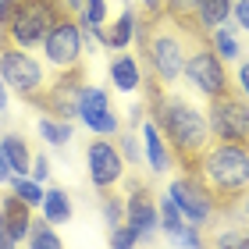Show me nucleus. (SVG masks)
I'll list each match as a JSON object with an SVG mask.
<instances>
[{
  "mask_svg": "<svg viewBox=\"0 0 249 249\" xmlns=\"http://www.w3.org/2000/svg\"><path fill=\"white\" fill-rule=\"evenodd\" d=\"M142 86H146V100H150L153 121L160 124V132H164L167 146H171L175 160L182 164L185 171H199V157H203V150H207L210 139H213L207 118H203L189 100L164 93L167 86L150 71V68H146V75H142Z\"/></svg>",
  "mask_w": 249,
  "mask_h": 249,
  "instance_id": "f257e3e1",
  "label": "nucleus"
},
{
  "mask_svg": "<svg viewBox=\"0 0 249 249\" xmlns=\"http://www.w3.org/2000/svg\"><path fill=\"white\" fill-rule=\"evenodd\" d=\"M199 175L213 196V217H231L249 189V146L213 139L199 157Z\"/></svg>",
  "mask_w": 249,
  "mask_h": 249,
  "instance_id": "f03ea898",
  "label": "nucleus"
},
{
  "mask_svg": "<svg viewBox=\"0 0 249 249\" xmlns=\"http://www.w3.org/2000/svg\"><path fill=\"white\" fill-rule=\"evenodd\" d=\"M135 43L142 50L146 68L160 78L164 86H175L178 78L185 75V57H189V39L185 32L175 25L171 18H150L139 15V25H135Z\"/></svg>",
  "mask_w": 249,
  "mask_h": 249,
  "instance_id": "7ed1b4c3",
  "label": "nucleus"
},
{
  "mask_svg": "<svg viewBox=\"0 0 249 249\" xmlns=\"http://www.w3.org/2000/svg\"><path fill=\"white\" fill-rule=\"evenodd\" d=\"M64 15V4L61 0H18L15 15L4 29H0V39L15 43V47H43V39H47L50 25Z\"/></svg>",
  "mask_w": 249,
  "mask_h": 249,
  "instance_id": "20e7f679",
  "label": "nucleus"
},
{
  "mask_svg": "<svg viewBox=\"0 0 249 249\" xmlns=\"http://www.w3.org/2000/svg\"><path fill=\"white\" fill-rule=\"evenodd\" d=\"M0 75H4V82L11 93H18L25 104L36 107L43 89H47V68H43L25 47H15V43L0 39Z\"/></svg>",
  "mask_w": 249,
  "mask_h": 249,
  "instance_id": "39448f33",
  "label": "nucleus"
},
{
  "mask_svg": "<svg viewBox=\"0 0 249 249\" xmlns=\"http://www.w3.org/2000/svg\"><path fill=\"white\" fill-rule=\"evenodd\" d=\"M185 78L199 89L207 100L213 96H224V93H235L228 71H224V61L221 53L210 47V39H196L189 43V57H185Z\"/></svg>",
  "mask_w": 249,
  "mask_h": 249,
  "instance_id": "423d86ee",
  "label": "nucleus"
},
{
  "mask_svg": "<svg viewBox=\"0 0 249 249\" xmlns=\"http://www.w3.org/2000/svg\"><path fill=\"white\" fill-rule=\"evenodd\" d=\"M43 61L50 68H57V71L82 64V21H78V15L64 11L50 25L47 39H43Z\"/></svg>",
  "mask_w": 249,
  "mask_h": 249,
  "instance_id": "0eeeda50",
  "label": "nucleus"
},
{
  "mask_svg": "<svg viewBox=\"0 0 249 249\" xmlns=\"http://www.w3.org/2000/svg\"><path fill=\"white\" fill-rule=\"evenodd\" d=\"M207 124L217 142H246L249 146V104L239 100V93L213 96Z\"/></svg>",
  "mask_w": 249,
  "mask_h": 249,
  "instance_id": "6e6552de",
  "label": "nucleus"
},
{
  "mask_svg": "<svg viewBox=\"0 0 249 249\" xmlns=\"http://www.w3.org/2000/svg\"><path fill=\"white\" fill-rule=\"evenodd\" d=\"M167 196L178 203V210H182V217L189 224L203 228L207 221H213V196H210V189H207L199 171H182V178L171 182Z\"/></svg>",
  "mask_w": 249,
  "mask_h": 249,
  "instance_id": "1a4fd4ad",
  "label": "nucleus"
},
{
  "mask_svg": "<svg viewBox=\"0 0 249 249\" xmlns=\"http://www.w3.org/2000/svg\"><path fill=\"white\" fill-rule=\"evenodd\" d=\"M86 86V64H75V68H64V71L53 78V82H47V89H43L39 96V110H47V114L53 118H78V93H82Z\"/></svg>",
  "mask_w": 249,
  "mask_h": 249,
  "instance_id": "9d476101",
  "label": "nucleus"
},
{
  "mask_svg": "<svg viewBox=\"0 0 249 249\" xmlns=\"http://www.w3.org/2000/svg\"><path fill=\"white\" fill-rule=\"evenodd\" d=\"M124 224L139 231V242H146L160 224V207H157L150 185L142 178H128V196H124Z\"/></svg>",
  "mask_w": 249,
  "mask_h": 249,
  "instance_id": "9b49d317",
  "label": "nucleus"
},
{
  "mask_svg": "<svg viewBox=\"0 0 249 249\" xmlns=\"http://www.w3.org/2000/svg\"><path fill=\"white\" fill-rule=\"evenodd\" d=\"M86 160H89V178H93V185L104 192V189H114L124 175V157L114 142L107 139H93L86 146Z\"/></svg>",
  "mask_w": 249,
  "mask_h": 249,
  "instance_id": "f8f14e48",
  "label": "nucleus"
},
{
  "mask_svg": "<svg viewBox=\"0 0 249 249\" xmlns=\"http://www.w3.org/2000/svg\"><path fill=\"white\" fill-rule=\"evenodd\" d=\"M4 221H7V235H11V242H25L29 239V228H32V207L21 196H15V192H7L4 196Z\"/></svg>",
  "mask_w": 249,
  "mask_h": 249,
  "instance_id": "ddd939ff",
  "label": "nucleus"
},
{
  "mask_svg": "<svg viewBox=\"0 0 249 249\" xmlns=\"http://www.w3.org/2000/svg\"><path fill=\"white\" fill-rule=\"evenodd\" d=\"M142 146H146V160H150L153 171H167V167H171L175 153H171V146H167L160 124H157L153 118L142 121Z\"/></svg>",
  "mask_w": 249,
  "mask_h": 249,
  "instance_id": "4468645a",
  "label": "nucleus"
},
{
  "mask_svg": "<svg viewBox=\"0 0 249 249\" xmlns=\"http://www.w3.org/2000/svg\"><path fill=\"white\" fill-rule=\"evenodd\" d=\"M110 82H114L121 93H132V89L142 86V71H139V61L128 57V53H118L110 61Z\"/></svg>",
  "mask_w": 249,
  "mask_h": 249,
  "instance_id": "2eb2a0df",
  "label": "nucleus"
},
{
  "mask_svg": "<svg viewBox=\"0 0 249 249\" xmlns=\"http://www.w3.org/2000/svg\"><path fill=\"white\" fill-rule=\"evenodd\" d=\"M0 146H4V157H7L11 171H15V175H32V150H29V142L21 139V135L7 132Z\"/></svg>",
  "mask_w": 249,
  "mask_h": 249,
  "instance_id": "dca6fc26",
  "label": "nucleus"
},
{
  "mask_svg": "<svg viewBox=\"0 0 249 249\" xmlns=\"http://www.w3.org/2000/svg\"><path fill=\"white\" fill-rule=\"evenodd\" d=\"M135 25H139V15H135V11H121L118 21H114V29L107 32V47L110 50H124L135 39Z\"/></svg>",
  "mask_w": 249,
  "mask_h": 249,
  "instance_id": "f3484780",
  "label": "nucleus"
},
{
  "mask_svg": "<svg viewBox=\"0 0 249 249\" xmlns=\"http://www.w3.org/2000/svg\"><path fill=\"white\" fill-rule=\"evenodd\" d=\"M228 15H231V0H199V7H196V18H199V25L207 32L224 25Z\"/></svg>",
  "mask_w": 249,
  "mask_h": 249,
  "instance_id": "a211bd4d",
  "label": "nucleus"
},
{
  "mask_svg": "<svg viewBox=\"0 0 249 249\" xmlns=\"http://www.w3.org/2000/svg\"><path fill=\"white\" fill-rule=\"evenodd\" d=\"M43 217L50 224H64L71 217V203H68V192L64 189H47L43 192Z\"/></svg>",
  "mask_w": 249,
  "mask_h": 249,
  "instance_id": "6ab92c4d",
  "label": "nucleus"
},
{
  "mask_svg": "<svg viewBox=\"0 0 249 249\" xmlns=\"http://www.w3.org/2000/svg\"><path fill=\"white\" fill-rule=\"evenodd\" d=\"M104 110H110V96L96 86H82V93H78V118L86 121L93 114H104Z\"/></svg>",
  "mask_w": 249,
  "mask_h": 249,
  "instance_id": "aec40b11",
  "label": "nucleus"
},
{
  "mask_svg": "<svg viewBox=\"0 0 249 249\" xmlns=\"http://www.w3.org/2000/svg\"><path fill=\"white\" fill-rule=\"evenodd\" d=\"M39 135L50 146H68V142H71V121H68V118H53V114H43L39 118Z\"/></svg>",
  "mask_w": 249,
  "mask_h": 249,
  "instance_id": "412c9836",
  "label": "nucleus"
},
{
  "mask_svg": "<svg viewBox=\"0 0 249 249\" xmlns=\"http://www.w3.org/2000/svg\"><path fill=\"white\" fill-rule=\"evenodd\" d=\"M157 207H160V228H164L167 235H175V239H178V235L185 231V224H189V221L182 217V210H178V203H175L171 196H164Z\"/></svg>",
  "mask_w": 249,
  "mask_h": 249,
  "instance_id": "4be33fe9",
  "label": "nucleus"
},
{
  "mask_svg": "<svg viewBox=\"0 0 249 249\" xmlns=\"http://www.w3.org/2000/svg\"><path fill=\"white\" fill-rule=\"evenodd\" d=\"M210 47L221 53V61H239V53H242L239 50V39H235L231 29H224V25H217L210 32Z\"/></svg>",
  "mask_w": 249,
  "mask_h": 249,
  "instance_id": "5701e85b",
  "label": "nucleus"
},
{
  "mask_svg": "<svg viewBox=\"0 0 249 249\" xmlns=\"http://www.w3.org/2000/svg\"><path fill=\"white\" fill-rule=\"evenodd\" d=\"M11 192L21 196L29 207H43V189L36 178H25V175H11Z\"/></svg>",
  "mask_w": 249,
  "mask_h": 249,
  "instance_id": "b1692460",
  "label": "nucleus"
},
{
  "mask_svg": "<svg viewBox=\"0 0 249 249\" xmlns=\"http://www.w3.org/2000/svg\"><path fill=\"white\" fill-rule=\"evenodd\" d=\"M25 242H29V246H36V249H39V246L57 249V246H61V235L50 228V221H47V217H43V221H32V228H29V239H25Z\"/></svg>",
  "mask_w": 249,
  "mask_h": 249,
  "instance_id": "393cba45",
  "label": "nucleus"
},
{
  "mask_svg": "<svg viewBox=\"0 0 249 249\" xmlns=\"http://www.w3.org/2000/svg\"><path fill=\"white\" fill-rule=\"evenodd\" d=\"M104 217L110 228L124 224V196H118L114 189H104Z\"/></svg>",
  "mask_w": 249,
  "mask_h": 249,
  "instance_id": "a878e982",
  "label": "nucleus"
},
{
  "mask_svg": "<svg viewBox=\"0 0 249 249\" xmlns=\"http://www.w3.org/2000/svg\"><path fill=\"white\" fill-rule=\"evenodd\" d=\"M86 128H89V132H96V135H118V132H121V121H118L114 110H104V114L86 118Z\"/></svg>",
  "mask_w": 249,
  "mask_h": 249,
  "instance_id": "bb28decb",
  "label": "nucleus"
},
{
  "mask_svg": "<svg viewBox=\"0 0 249 249\" xmlns=\"http://www.w3.org/2000/svg\"><path fill=\"white\" fill-rule=\"evenodd\" d=\"M78 21H82V29L104 25V21H107V0H86L82 11H78Z\"/></svg>",
  "mask_w": 249,
  "mask_h": 249,
  "instance_id": "cd10ccee",
  "label": "nucleus"
},
{
  "mask_svg": "<svg viewBox=\"0 0 249 249\" xmlns=\"http://www.w3.org/2000/svg\"><path fill=\"white\" fill-rule=\"evenodd\" d=\"M110 242H114V246H135V242H139V231H135L132 224H118V228L110 231Z\"/></svg>",
  "mask_w": 249,
  "mask_h": 249,
  "instance_id": "c85d7f7f",
  "label": "nucleus"
},
{
  "mask_svg": "<svg viewBox=\"0 0 249 249\" xmlns=\"http://www.w3.org/2000/svg\"><path fill=\"white\" fill-rule=\"evenodd\" d=\"M121 153H124V160H128V164H139V160H142L139 142H135V135H132V132H124V135H121Z\"/></svg>",
  "mask_w": 249,
  "mask_h": 249,
  "instance_id": "c756f323",
  "label": "nucleus"
},
{
  "mask_svg": "<svg viewBox=\"0 0 249 249\" xmlns=\"http://www.w3.org/2000/svg\"><path fill=\"white\" fill-rule=\"evenodd\" d=\"M231 18L249 32V0H231Z\"/></svg>",
  "mask_w": 249,
  "mask_h": 249,
  "instance_id": "7c9ffc66",
  "label": "nucleus"
},
{
  "mask_svg": "<svg viewBox=\"0 0 249 249\" xmlns=\"http://www.w3.org/2000/svg\"><path fill=\"white\" fill-rule=\"evenodd\" d=\"M242 239H246V231H242V228H231V231L217 235V239H213V246H242Z\"/></svg>",
  "mask_w": 249,
  "mask_h": 249,
  "instance_id": "2f4dec72",
  "label": "nucleus"
},
{
  "mask_svg": "<svg viewBox=\"0 0 249 249\" xmlns=\"http://www.w3.org/2000/svg\"><path fill=\"white\" fill-rule=\"evenodd\" d=\"M32 178H36V182H47L50 178V164H47V157H32Z\"/></svg>",
  "mask_w": 249,
  "mask_h": 249,
  "instance_id": "473e14b6",
  "label": "nucleus"
},
{
  "mask_svg": "<svg viewBox=\"0 0 249 249\" xmlns=\"http://www.w3.org/2000/svg\"><path fill=\"white\" fill-rule=\"evenodd\" d=\"M139 7H142V15H150V18L164 15V0H139Z\"/></svg>",
  "mask_w": 249,
  "mask_h": 249,
  "instance_id": "72a5a7b5",
  "label": "nucleus"
},
{
  "mask_svg": "<svg viewBox=\"0 0 249 249\" xmlns=\"http://www.w3.org/2000/svg\"><path fill=\"white\" fill-rule=\"evenodd\" d=\"M235 82H239L242 96L249 100V61H242V64H239V78H235Z\"/></svg>",
  "mask_w": 249,
  "mask_h": 249,
  "instance_id": "f704fd0d",
  "label": "nucleus"
},
{
  "mask_svg": "<svg viewBox=\"0 0 249 249\" xmlns=\"http://www.w3.org/2000/svg\"><path fill=\"white\" fill-rule=\"evenodd\" d=\"M15 7H18V0H0V29L11 21V15H15Z\"/></svg>",
  "mask_w": 249,
  "mask_h": 249,
  "instance_id": "c9c22d12",
  "label": "nucleus"
},
{
  "mask_svg": "<svg viewBox=\"0 0 249 249\" xmlns=\"http://www.w3.org/2000/svg\"><path fill=\"white\" fill-rule=\"evenodd\" d=\"M15 242H11V235H7V221H4V207H0V249H11Z\"/></svg>",
  "mask_w": 249,
  "mask_h": 249,
  "instance_id": "e433bc0d",
  "label": "nucleus"
},
{
  "mask_svg": "<svg viewBox=\"0 0 249 249\" xmlns=\"http://www.w3.org/2000/svg\"><path fill=\"white\" fill-rule=\"evenodd\" d=\"M11 175H15V171H11V164H7V157H4V146H0V185L11 182Z\"/></svg>",
  "mask_w": 249,
  "mask_h": 249,
  "instance_id": "4c0bfd02",
  "label": "nucleus"
},
{
  "mask_svg": "<svg viewBox=\"0 0 249 249\" xmlns=\"http://www.w3.org/2000/svg\"><path fill=\"white\" fill-rule=\"evenodd\" d=\"M7 110V82H4V75H0V114Z\"/></svg>",
  "mask_w": 249,
  "mask_h": 249,
  "instance_id": "58836bf2",
  "label": "nucleus"
},
{
  "mask_svg": "<svg viewBox=\"0 0 249 249\" xmlns=\"http://www.w3.org/2000/svg\"><path fill=\"white\" fill-rule=\"evenodd\" d=\"M61 4H64V11H71V15H78V11H82V4H86V0H61Z\"/></svg>",
  "mask_w": 249,
  "mask_h": 249,
  "instance_id": "ea45409f",
  "label": "nucleus"
},
{
  "mask_svg": "<svg viewBox=\"0 0 249 249\" xmlns=\"http://www.w3.org/2000/svg\"><path fill=\"white\" fill-rule=\"evenodd\" d=\"M235 213H242V217H249V189L242 192V199H239V210Z\"/></svg>",
  "mask_w": 249,
  "mask_h": 249,
  "instance_id": "a19ab883",
  "label": "nucleus"
},
{
  "mask_svg": "<svg viewBox=\"0 0 249 249\" xmlns=\"http://www.w3.org/2000/svg\"><path fill=\"white\" fill-rule=\"evenodd\" d=\"M242 246H249V231H246V239H242Z\"/></svg>",
  "mask_w": 249,
  "mask_h": 249,
  "instance_id": "79ce46f5",
  "label": "nucleus"
}]
</instances>
